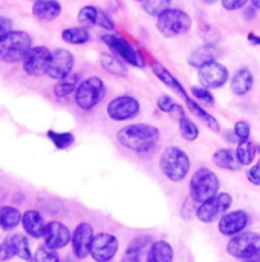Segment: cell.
I'll return each mask as SVG.
<instances>
[{
  "instance_id": "1",
  "label": "cell",
  "mask_w": 260,
  "mask_h": 262,
  "mask_svg": "<svg viewBox=\"0 0 260 262\" xmlns=\"http://www.w3.org/2000/svg\"><path fill=\"white\" fill-rule=\"evenodd\" d=\"M116 140L124 149H129L130 152L149 155L156 149L161 140V132L153 124L133 123L121 127L116 134Z\"/></svg>"
},
{
  "instance_id": "2",
  "label": "cell",
  "mask_w": 260,
  "mask_h": 262,
  "mask_svg": "<svg viewBox=\"0 0 260 262\" xmlns=\"http://www.w3.org/2000/svg\"><path fill=\"white\" fill-rule=\"evenodd\" d=\"M159 169L169 181L181 183L185 180L192 169V160L188 154L181 147L169 146L159 157Z\"/></svg>"
},
{
  "instance_id": "3",
  "label": "cell",
  "mask_w": 260,
  "mask_h": 262,
  "mask_svg": "<svg viewBox=\"0 0 260 262\" xmlns=\"http://www.w3.org/2000/svg\"><path fill=\"white\" fill-rule=\"evenodd\" d=\"M219 189H221L219 177L208 167H199L198 170H195V173L190 178V184H188L190 200L198 206L218 195Z\"/></svg>"
},
{
  "instance_id": "4",
  "label": "cell",
  "mask_w": 260,
  "mask_h": 262,
  "mask_svg": "<svg viewBox=\"0 0 260 262\" xmlns=\"http://www.w3.org/2000/svg\"><path fill=\"white\" fill-rule=\"evenodd\" d=\"M193 20L190 14L181 8H169L156 17V29L166 38H176L190 32Z\"/></svg>"
},
{
  "instance_id": "5",
  "label": "cell",
  "mask_w": 260,
  "mask_h": 262,
  "mask_svg": "<svg viewBox=\"0 0 260 262\" xmlns=\"http://www.w3.org/2000/svg\"><path fill=\"white\" fill-rule=\"evenodd\" d=\"M32 48V38L25 31H11L3 40H0V61L18 63L23 61L26 54Z\"/></svg>"
},
{
  "instance_id": "6",
  "label": "cell",
  "mask_w": 260,
  "mask_h": 262,
  "mask_svg": "<svg viewBox=\"0 0 260 262\" xmlns=\"http://www.w3.org/2000/svg\"><path fill=\"white\" fill-rule=\"evenodd\" d=\"M101 41L109 48L110 52H113L115 55H118L124 63L133 66V68H139L144 69L146 68V58L143 57V54L124 37L115 34V32H107L101 35Z\"/></svg>"
},
{
  "instance_id": "7",
  "label": "cell",
  "mask_w": 260,
  "mask_h": 262,
  "mask_svg": "<svg viewBox=\"0 0 260 262\" xmlns=\"http://www.w3.org/2000/svg\"><path fill=\"white\" fill-rule=\"evenodd\" d=\"M106 92L107 89H106L103 78L97 75L87 77L80 83L75 92V104L81 111H92L103 101V98L106 97Z\"/></svg>"
},
{
  "instance_id": "8",
  "label": "cell",
  "mask_w": 260,
  "mask_h": 262,
  "mask_svg": "<svg viewBox=\"0 0 260 262\" xmlns=\"http://www.w3.org/2000/svg\"><path fill=\"white\" fill-rule=\"evenodd\" d=\"M233 206V196L228 192H219L208 201L196 207V218L202 224H211L219 221Z\"/></svg>"
},
{
  "instance_id": "9",
  "label": "cell",
  "mask_w": 260,
  "mask_h": 262,
  "mask_svg": "<svg viewBox=\"0 0 260 262\" xmlns=\"http://www.w3.org/2000/svg\"><path fill=\"white\" fill-rule=\"evenodd\" d=\"M227 253L238 259L247 261L260 253V233L257 232H242L230 238L227 244Z\"/></svg>"
},
{
  "instance_id": "10",
  "label": "cell",
  "mask_w": 260,
  "mask_h": 262,
  "mask_svg": "<svg viewBox=\"0 0 260 262\" xmlns=\"http://www.w3.org/2000/svg\"><path fill=\"white\" fill-rule=\"evenodd\" d=\"M107 117L116 123H124L133 120L141 112V103L136 97L130 94H123L112 98L106 106Z\"/></svg>"
},
{
  "instance_id": "11",
  "label": "cell",
  "mask_w": 260,
  "mask_h": 262,
  "mask_svg": "<svg viewBox=\"0 0 260 262\" xmlns=\"http://www.w3.org/2000/svg\"><path fill=\"white\" fill-rule=\"evenodd\" d=\"M198 80H199L201 86H204L210 91L221 89L230 81V71L224 63L215 60V61H210L205 66L198 69Z\"/></svg>"
},
{
  "instance_id": "12",
  "label": "cell",
  "mask_w": 260,
  "mask_h": 262,
  "mask_svg": "<svg viewBox=\"0 0 260 262\" xmlns=\"http://www.w3.org/2000/svg\"><path fill=\"white\" fill-rule=\"evenodd\" d=\"M120 250V241L113 233L109 232H100L95 233L92 249H90V258L95 262H112Z\"/></svg>"
},
{
  "instance_id": "13",
  "label": "cell",
  "mask_w": 260,
  "mask_h": 262,
  "mask_svg": "<svg viewBox=\"0 0 260 262\" xmlns=\"http://www.w3.org/2000/svg\"><path fill=\"white\" fill-rule=\"evenodd\" d=\"M251 224V216L244 209L228 210L219 221H218V230L222 236L233 238L242 232H247V229Z\"/></svg>"
},
{
  "instance_id": "14",
  "label": "cell",
  "mask_w": 260,
  "mask_h": 262,
  "mask_svg": "<svg viewBox=\"0 0 260 262\" xmlns=\"http://www.w3.org/2000/svg\"><path fill=\"white\" fill-rule=\"evenodd\" d=\"M75 64V58L74 54L69 49L64 48H58L55 51H52L51 55V61L48 64L46 69V75L52 80H61L63 77L69 75L74 69Z\"/></svg>"
},
{
  "instance_id": "15",
  "label": "cell",
  "mask_w": 260,
  "mask_h": 262,
  "mask_svg": "<svg viewBox=\"0 0 260 262\" xmlns=\"http://www.w3.org/2000/svg\"><path fill=\"white\" fill-rule=\"evenodd\" d=\"M93 238H95V232L89 223H80L74 229L70 246H72V253L77 259H86L87 256H90Z\"/></svg>"
},
{
  "instance_id": "16",
  "label": "cell",
  "mask_w": 260,
  "mask_h": 262,
  "mask_svg": "<svg viewBox=\"0 0 260 262\" xmlns=\"http://www.w3.org/2000/svg\"><path fill=\"white\" fill-rule=\"evenodd\" d=\"M52 51H49L46 46H32L31 51L23 58V71L31 77H38L46 74L48 64L51 61Z\"/></svg>"
},
{
  "instance_id": "17",
  "label": "cell",
  "mask_w": 260,
  "mask_h": 262,
  "mask_svg": "<svg viewBox=\"0 0 260 262\" xmlns=\"http://www.w3.org/2000/svg\"><path fill=\"white\" fill-rule=\"evenodd\" d=\"M72 239V232L69 230V227L60 221H51L46 226L44 235H43V246H46L48 249L52 250H61L64 249L67 244H70Z\"/></svg>"
},
{
  "instance_id": "18",
  "label": "cell",
  "mask_w": 260,
  "mask_h": 262,
  "mask_svg": "<svg viewBox=\"0 0 260 262\" xmlns=\"http://www.w3.org/2000/svg\"><path fill=\"white\" fill-rule=\"evenodd\" d=\"M150 69H152V72L155 74V77L162 83V84H166L167 88H170L175 94H178V95H181L184 100L188 97V94H187V91H185V88L182 86V83L161 63V61H158V60H150Z\"/></svg>"
},
{
  "instance_id": "19",
  "label": "cell",
  "mask_w": 260,
  "mask_h": 262,
  "mask_svg": "<svg viewBox=\"0 0 260 262\" xmlns=\"http://www.w3.org/2000/svg\"><path fill=\"white\" fill-rule=\"evenodd\" d=\"M253 86H254V75H253L251 69L247 66L239 68L230 77V89L238 97H244L248 92H251Z\"/></svg>"
},
{
  "instance_id": "20",
  "label": "cell",
  "mask_w": 260,
  "mask_h": 262,
  "mask_svg": "<svg viewBox=\"0 0 260 262\" xmlns=\"http://www.w3.org/2000/svg\"><path fill=\"white\" fill-rule=\"evenodd\" d=\"M48 223L44 221L43 215L37 210H26L21 218V227L25 233L34 239H40L44 235Z\"/></svg>"
},
{
  "instance_id": "21",
  "label": "cell",
  "mask_w": 260,
  "mask_h": 262,
  "mask_svg": "<svg viewBox=\"0 0 260 262\" xmlns=\"http://www.w3.org/2000/svg\"><path fill=\"white\" fill-rule=\"evenodd\" d=\"M218 55H219V49L216 45H210V43H204L198 48H195L188 58H187V63L195 68V69H199L202 66H205L207 63L210 61H215L218 60Z\"/></svg>"
},
{
  "instance_id": "22",
  "label": "cell",
  "mask_w": 260,
  "mask_h": 262,
  "mask_svg": "<svg viewBox=\"0 0 260 262\" xmlns=\"http://www.w3.org/2000/svg\"><path fill=\"white\" fill-rule=\"evenodd\" d=\"M32 14L41 21H52L61 14V3L58 0H35L32 3Z\"/></svg>"
},
{
  "instance_id": "23",
  "label": "cell",
  "mask_w": 260,
  "mask_h": 262,
  "mask_svg": "<svg viewBox=\"0 0 260 262\" xmlns=\"http://www.w3.org/2000/svg\"><path fill=\"white\" fill-rule=\"evenodd\" d=\"M175 261V249L173 246L166 241H153L152 246L149 247L146 262H173Z\"/></svg>"
},
{
  "instance_id": "24",
  "label": "cell",
  "mask_w": 260,
  "mask_h": 262,
  "mask_svg": "<svg viewBox=\"0 0 260 262\" xmlns=\"http://www.w3.org/2000/svg\"><path fill=\"white\" fill-rule=\"evenodd\" d=\"M211 160H213L215 166H218L219 169L228 170V172H236L242 167L238 157H236V152L233 149H228V147L218 149L213 154Z\"/></svg>"
},
{
  "instance_id": "25",
  "label": "cell",
  "mask_w": 260,
  "mask_h": 262,
  "mask_svg": "<svg viewBox=\"0 0 260 262\" xmlns=\"http://www.w3.org/2000/svg\"><path fill=\"white\" fill-rule=\"evenodd\" d=\"M185 106H187V109L193 114V115H196L198 117V120H202L213 132H219L221 130V126H219V121L210 114V112H207L201 104H199V101H196L192 95H188L185 100Z\"/></svg>"
},
{
  "instance_id": "26",
  "label": "cell",
  "mask_w": 260,
  "mask_h": 262,
  "mask_svg": "<svg viewBox=\"0 0 260 262\" xmlns=\"http://www.w3.org/2000/svg\"><path fill=\"white\" fill-rule=\"evenodd\" d=\"M81 81H83V80L80 78L78 74L70 72L69 75L63 77L61 80H58V81L55 83V86H54V94H55V97H57V98H67L69 95H72V94L77 92V89H78V86H80Z\"/></svg>"
},
{
  "instance_id": "27",
  "label": "cell",
  "mask_w": 260,
  "mask_h": 262,
  "mask_svg": "<svg viewBox=\"0 0 260 262\" xmlns=\"http://www.w3.org/2000/svg\"><path fill=\"white\" fill-rule=\"evenodd\" d=\"M23 213L12 206H0V229L3 232H11L21 224Z\"/></svg>"
},
{
  "instance_id": "28",
  "label": "cell",
  "mask_w": 260,
  "mask_h": 262,
  "mask_svg": "<svg viewBox=\"0 0 260 262\" xmlns=\"http://www.w3.org/2000/svg\"><path fill=\"white\" fill-rule=\"evenodd\" d=\"M100 63H101L103 69L112 75L124 77L127 74V68L124 64V61L113 52H103L100 57Z\"/></svg>"
},
{
  "instance_id": "29",
  "label": "cell",
  "mask_w": 260,
  "mask_h": 262,
  "mask_svg": "<svg viewBox=\"0 0 260 262\" xmlns=\"http://www.w3.org/2000/svg\"><path fill=\"white\" fill-rule=\"evenodd\" d=\"M61 38L67 45H86L90 41L92 35L86 26H70L61 31Z\"/></svg>"
},
{
  "instance_id": "30",
  "label": "cell",
  "mask_w": 260,
  "mask_h": 262,
  "mask_svg": "<svg viewBox=\"0 0 260 262\" xmlns=\"http://www.w3.org/2000/svg\"><path fill=\"white\" fill-rule=\"evenodd\" d=\"M9 241L12 244V249H14V253L17 258L23 259L26 262H34V255L31 252V247H29V239L26 235H21V233H14L9 236Z\"/></svg>"
},
{
  "instance_id": "31",
  "label": "cell",
  "mask_w": 260,
  "mask_h": 262,
  "mask_svg": "<svg viewBox=\"0 0 260 262\" xmlns=\"http://www.w3.org/2000/svg\"><path fill=\"white\" fill-rule=\"evenodd\" d=\"M256 154H257V144L253 143L251 140L239 141L238 143L236 157H238V160H239V163H241L242 167L253 166V163L256 160Z\"/></svg>"
},
{
  "instance_id": "32",
  "label": "cell",
  "mask_w": 260,
  "mask_h": 262,
  "mask_svg": "<svg viewBox=\"0 0 260 262\" xmlns=\"http://www.w3.org/2000/svg\"><path fill=\"white\" fill-rule=\"evenodd\" d=\"M178 123H179L181 137L185 141H195V140H198V137H199V127H198V124L192 118H188L184 114V115L179 117V121Z\"/></svg>"
},
{
  "instance_id": "33",
  "label": "cell",
  "mask_w": 260,
  "mask_h": 262,
  "mask_svg": "<svg viewBox=\"0 0 260 262\" xmlns=\"http://www.w3.org/2000/svg\"><path fill=\"white\" fill-rule=\"evenodd\" d=\"M156 106L161 112H166L170 115H178V118L185 114L184 107L181 104H178L170 95H159L156 100Z\"/></svg>"
},
{
  "instance_id": "34",
  "label": "cell",
  "mask_w": 260,
  "mask_h": 262,
  "mask_svg": "<svg viewBox=\"0 0 260 262\" xmlns=\"http://www.w3.org/2000/svg\"><path fill=\"white\" fill-rule=\"evenodd\" d=\"M173 0H144L141 3L144 12L150 17H159L164 11L172 8Z\"/></svg>"
},
{
  "instance_id": "35",
  "label": "cell",
  "mask_w": 260,
  "mask_h": 262,
  "mask_svg": "<svg viewBox=\"0 0 260 262\" xmlns=\"http://www.w3.org/2000/svg\"><path fill=\"white\" fill-rule=\"evenodd\" d=\"M48 138L52 141V144L57 149H69L74 143H75V135L70 132H55V130H49L48 132Z\"/></svg>"
},
{
  "instance_id": "36",
  "label": "cell",
  "mask_w": 260,
  "mask_h": 262,
  "mask_svg": "<svg viewBox=\"0 0 260 262\" xmlns=\"http://www.w3.org/2000/svg\"><path fill=\"white\" fill-rule=\"evenodd\" d=\"M98 12L100 8L93 6V5H86L78 11V21L81 23V26L90 28V26H97V18H98Z\"/></svg>"
},
{
  "instance_id": "37",
  "label": "cell",
  "mask_w": 260,
  "mask_h": 262,
  "mask_svg": "<svg viewBox=\"0 0 260 262\" xmlns=\"http://www.w3.org/2000/svg\"><path fill=\"white\" fill-rule=\"evenodd\" d=\"M152 243H153V239H152V236L150 235H138V236H135L130 243H129V246H127V252H133V253H139V255H143L150 246H152Z\"/></svg>"
},
{
  "instance_id": "38",
  "label": "cell",
  "mask_w": 260,
  "mask_h": 262,
  "mask_svg": "<svg viewBox=\"0 0 260 262\" xmlns=\"http://www.w3.org/2000/svg\"><path fill=\"white\" fill-rule=\"evenodd\" d=\"M34 262H61V258L57 250L41 246L34 253Z\"/></svg>"
},
{
  "instance_id": "39",
  "label": "cell",
  "mask_w": 260,
  "mask_h": 262,
  "mask_svg": "<svg viewBox=\"0 0 260 262\" xmlns=\"http://www.w3.org/2000/svg\"><path fill=\"white\" fill-rule=\"evenodd\" d=\"M192 95H193V98L196 101H201V103L210 104V106L215 104V97H213L211 91L207 89V88H204V86H201V84L192 86Z\"/></svg>"
},
{
  "instance_id": "40",
  "label": "cell",
  "mask_w": 260,
  "mask_h": 262,
  "mask_svg": "<svg viewBox=\"0 0 260 262\" xmlns=\"http://www.w3.org/2000/svg\"><path fill=\"white\" fill-rule=\"evenodd\" d=\"M233 134H234L238 143H239V141H247V140H250V135H251V126H250V123L245 121V120L236 121L234 129H233Z\"/></svg>"
},
{
  "instance_id": "41",
  "label": "cell",
  "mask_w": 260,
  "mask_h": 262,
  "mask_svg": "<svg viewBox=\"0 0 260 262\" xmlns=\"http://www.w3.org/2000/svg\"><path fill=\"white\" fill-rule=\"evenodd\" d=\"M97 26L101 28V29H104V31H109V32H113L115 31V21H113L112 15L106 9H101L100 8L98 18H97Z\"/></svg>"
},
{
  "instance_id": "42",
  "label": "cell",
  "mask_w": 260,
  "mask_h": 262,
  "mask_svg": "<svg viewBox=\"0 0 260 262\" xmlns=\"http://www.w3.org/2000/svg\"><path fill=\"white\" fill-rule=\"evenodd\" d=\"M14 256H15V253H14V249H12V244H11L9 238L3 239L0 243V262L9 261Z\"/></svg>"
},
{
  "instance_id": "43",
  "label": "cell",
  "mask_w": 260,
  "mask_h": 262,
  "mask_svg": "<svg viewBox=\"0 0 260 262\" xmlns=\"http://www.w3.org/2000/svg\"><path fill=\"white\" fill-rule=\"evenodd\" d=\"M251 0H221L222 3V8L228 12H233V11H239V9H244Z\"/></svg>"
},
{
  "instance_id": "44",
  "label": "cell",
  "mask_w": 260,
  "mask_h": 262,
  "mask_svg": "<svg viewBox=\"0 0 260 262\" xmlns=\"http://www.w3.org/2000/svg\"><path fill=\"white\" fill-rule=\"evenodd\" d=\"M247 178L253 186H260V160L247 170Z\"/></svg>"
},
{
  "instance_id": "45",
  "label": "cell",
  "mask_w": 260,
  "mask_h": 262,
  "mask_svg": "<svg viewBox=\"0 0 260 262\" xmlns=\"http://www.w3.org/2000/svg\"><path fill=\"white\" fill-rule=\"evenodd\" d=\"M204 40H205V43H210V45H216V41L219 40V32L215 29V28H211V26H205L204 28Z\"/></svg>"
},
{
  "instance_id": "46",
  "label": "cell",
  "mask_w": 260,
  "mask_h": 262,
  "mask_svg": "<svg viewBox=\"0 0 260 262\" xmlns=\"http://www.w3.org/2000/svg\"><path fill=\"white\" fill-rule=\"evenodd\" d=\"M11 31H12V21L0 15V40H3Z\"/></svg>"
},
{
  "instance_id": "47",
  "label": "cell",
  "mask_w": 260,
  "mask_h": 262,
  "mask_svg": "<svg viewBox=\"0 0 260 262\" xmlns=\"http://www.w3.org/2000/svg\"><path fill=\"white\" fill-rule=\"evenodd\" d=\"M141 256H143V255H139V253H133V252H127V250H126L121 262H143Z\"/></svg>"
},
{
  "instance_id": "48",
  "label": "cell",
  "mask_w": 260,
  "mask_h": 262,
  "mask_svg": "<svg viewBox=\"0 0 260 262\" xmlns=\"http://www.w3.org/2000/svg\"><path fill=\"white\" fill-rule=\"evenodd\" d=\"M256 12H257V8H254L253 5H247V8L244 11V17L247 20H253L256 17Z\"/></svg>"
},
{
  "instance_id": "49",
  "label": "cell",
  "mask_w": 260,
  "mask_h": 262,
  "mask_svg": "<svg viewBox=\"0 0 260 262\" xmlns=\"http://www.w3.org/2000/svg\"><path fill=\"white\" fill-rule=\"evenodd\" d=\"M247 38H248V41H250L253 46H260V35H257V34H254V32H250Z\"/></svg>"
},
{
  "instance_id": "50",
  "label": "cell",
  "mask_w": 260,
  "mask_h": 262,
  "mask_svg": "<svg viewBox=\"0 0 260 262\" xmlns=\"http://www.w3.org/2000/svg\"><path fill=\"white\" fill-rule=\"evenodd\" d=\"M242 262H260V253L259 255H256V256H253V258H250V259H247V261Z\"/></svg>"
},
{
  "instance_id": "51",
  "label": "cell",
  "mask_w": 260,
  "mask_h": 262,
  "mask_svg": "<svg viewBox=\"0 0 260 262\" xmlns=\"http://www.w3.org/2000/svg\"><path fill=\"white\" fill-rule=\"evenodd\" d=\"M202 3H205V5H215V3H218V2H221V0H201Z\"/></svg>"
},
{
  "instance_id": "52",
  "label": "cell",
  "mask_w": 260,
  "mask_h": 262,
  "mask_svg": "<svg viewBox=\"0 0 260 262\" xmlns=\"http://www.w3.org/2000/svg\"><path fill=\"white\" fill-rule=\"evenodd\" d=\"M250 3H251V5H253L254 8H257V9H260V0H251Z\"/></svg>"
},
{
  "instance_id": "53",
  "label": "cell",
  "mask_w": 260,
  "mask_h": 262,
  "mask_svg": "<svg viewBox=\"0 0 260 262\" xmlns=\"http://www.w3.org/2000/svg\"><path fill=\"white\" fill-rule=\"evenodd\" d=\"M61 262H74V261H72V258H69V256H67V258H64V259H61Z\"/></svg>"
},
{
  "instance_id": "54",
  "label": "cell",
  "mask_w": 260,
  "mask_h": 262,
  "mask_svg": "<svg viewBox=\"0 0 260 262\" xmlns=\"http://www.w3.org/2000/svg\"><path fill=\"white\" fill-rule=\"evenodd\" d=\"M133 2H138V3H143L144 0H133Z\"/></svg>"
},
{
  "instance_id": "55",
  "label": "cell",
  "mask_w": 260,
  "mask_h": 262,
  "mask_svg": "<svg viewBox=\"0 0 260 262\" xmlns=\"http://www.w3.org/2000/svg\"><path fill=\"white\" fill-rule=\"evenodd\" d=\"M257 152H259V155H260V144L257 146Z\"/></svg>"
},
{
  "instance_id": "56",
  "label": "cell",
  "mask_w": 260,
  "mask_h": 262,
  "mask_svg": "<svg viewBox=\"0 0 260 262\" xmlns=\"http://www.w3.org/2000/svg\"><path fill=\"white\" fill-rule=\"evenodd\" d=\"M32 2H35V0H32Z\"/></svg>"
}]
</instances>
